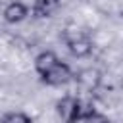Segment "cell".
<instances>
[{
	"label": "cell",
	"instance_id": "6da1fadb",
	"mask_svg": "<svg viewBox=\"0 0 123 123\" xmlns=\"http://www.w3.org/2000/svg\"><path fill=\"white\" fill-rule=\"evenodd\" d=\"M33 69L42 85L54 88L69 85L75 77L73 67L63 62L54 50H40L33 60Z\"/></svg>",
	"mask_w": 123,
	"mask_h": 123
},
{
	"label": "cell",
	"instance_id": "7a4b0ae2",
	"mask_svg": "<svg viewBox=\"0 0 123 123\" xmlns=\"http://www.w3.org/2000/svg\"><path fill=\"white\" fill-rule=\"evenodd\" d=\"M60 38L65 44V48L71 54V58H75V60H86L94 52V38H92V35L85 27H81L77 23H67L62 29Z\"/></svg>",
	"mask_w": 123,
	"mask_h": 123
},
{
	"label": "cell",
	"instance_id": "3957f363",
	"mask_svg": "<svg viewBox=\"0 0 123 123\" xmlns=\"http://www.w3.org/2000/svg\"><path fill=\"white\" fill-rule=\"evenodd\" d=\"M94 111H96L94 104L83 100L73 92L60 96L56 102V113L60 123H85V119Z\"/></svg>",
	"mask_w": 123,
	"mask_h": 123
},
{
	"label": "cell",
	"instance_id": "277c9868",
	"mask_svg": "<svg viewBox=\"0 0 123 123\" xmlns=\"http://www.w3.org/2000/svg\"><path fill=\"white\" fill-rule=\"evenodd\" d=\"M27 17H31V8L23 0H10L2 8V19L8 25H19Z\"/></svg>",
	"mask_w": 123,
	"mask_h": 123
},
{
	"label": "cell",
	"instance_id": "5b68a950",
	"mask_svg": "<svg viewBox=\"0 0 123 123\" xmlns=\"http://www.w3.org/2000/svg\"><path fill=\"white\" fill-rule=\"evenodd\" d=\"M29 8L33 19H50L62 8V0H33Z\"/></svg>",
	"mask_w": 123,
	"mask_h": 123
},
{
	"label": "cell",
	"instance_id": "8992f818",
	"mask_svg": "<svg viewBox=\"0 0 123 123\" xmlns=\"http://www.w3.org/2000/svg\"><path fill=\"white\" fill-rule=\"evenodd\" d=\"M73 81H75V83H79L81 86H85V88L92 90V88L100 83V73H98L94 67H85V69H81V71H77V73H75Z\"/></svg>",
	"mask_w": 123,
	"mask_h": 123
},
{
	"label": "cell",
	"instance_id": "52a82bcc",
	"mask_svg": "<svg viewBox=\"0 0 123 123\" xmlns=\"http://www.w3.org/2000/svg\"><path fill=\"white\" fill-rule=\"evenodd\" d=\"M0 123H35V119L23 110H8L0 115Z\"/></svg>",
	"mask_w": 123,
	"mask_h": 123
},
{
	"label": "cell",
	"instance_id": "ba28073f",
	"mask_svg": "<svg viewBox=\"0 0 123 123\" xmlns=\"http://www.w3.org/2000/svg\"><path fill=\"white\" fill-rule=\"evenodd\" d=\"M85 123H111V119L108 117V115H104L102 111H94V113H90L86 119H85Z\"/></svg>",
	"mask_w": 123,
	"mask_h": 123
}]
</instances>
